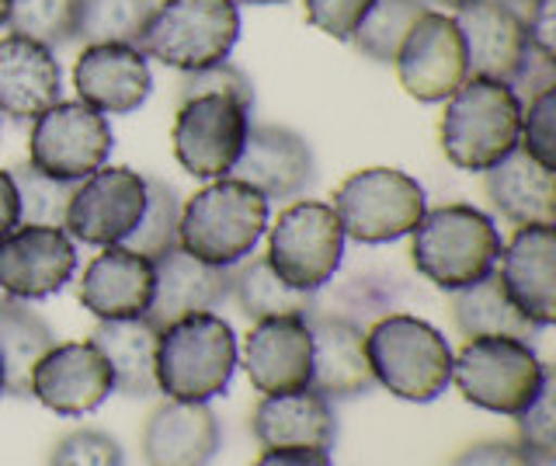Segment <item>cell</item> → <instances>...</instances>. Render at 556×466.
<instances>
[{"instance_id":"39","label":"cell","mask_w":556,"mask_h":466,"mask_svg":"<svg viewBox=\"0 0 556 466\" xmlns=\"http://www.w3.org/2000/svg\"><path fill=\"white\" fill-rule=\"evenodd\" d=\"M518 147L526 150L532 161L556 171V88L521 105Z\"/></svg>"},{"instance_id":"29","label":"cell","mask_w":556,"mask_h":466,"mask_svg":"<svg viewBox=\"0 0 556 466\" xmlns=\"http://www.w3.org/2000/svg\"><path fill=\"white\" fill-rule=\"evenodd\" d=\"M452 320H456L459 335L469 338H521L532 341L539 327L521 317V310L504 292L497 272L483 275L480 282L452 292Z\"/></svg>"},{"instance_id":"42","label":"cell","mask_w":556,"mask_h":466,"mask_svg":"<svg viewBox=\"0 0 556 466\" xmlns=\"http://www.w3.org/2000/svg\"><path fill=\"white\" fill-rule=\"evenodd\" d=\"M508 88L515 91V98L526 105V101L546 95L556 88V49H546L539 42H526V49H521V56L515 63V71L508 74Z\"/></svg>"},{"instance_id":"31","label":"cell","mask_w":556,"mask_h":466,"mask_svg":"<svg viewBox=\"0 0 556 466\" xmlns=\"http://www.w3.org/2000/svg\"><path fill=\"white\" fill-rule=\"evenodd\" d=\"M56 344L52 327L22 300L0 303V362H4V393L31 396V369Z\"/></svg>"},{"instance_id":"37","label":"cell","mask_w":556,"mask_h":466,"mask_svg":"<svg viewBox=\"0 0 556 466\" xmlns=\"http://www.w3.org/2000/svg\"><path fill=\"white\" fill-rule=\"evenodd\" d=\"M11 181H14V192H17L22 223H28V227H60L63 230L66 205H70V196H74V185L49 178L31 164L11 167Z\"/></svg>"},{"instance_id":"13","label":"cell","mask_w":556,"mask_h":466,"mask_svg":"<svg viewBox=\"0 0 556 466\" xmlns=\"http://www.w3.org/2000/svg\"><path fill=\"white\" fill-rule=\"evenodd\" d=\"M400 88L421 105H439L469 77L466 42L456 18L445 11H425L400 42L393 60Z\"/></svg>"},{"instance_id":"20","label":"cell","mask_w":556,"mask_h":466,"mask_svg":"<svg viewBox=\"0 0 556 466\" xmlns=\"http://www.w3.org/2000/svg\"><path fill=\"white\" fill-rule=\"evenodd\" d=\"M226 297H230V268L199 262L185 248H170L153 257V297L143 317L161 331L181 317L213 314Z\"/></svg>"},{"instance_id":"47","label":"cell","mask_w":556,"mask_h":466,"mask_svg":"<svg viewBox=\"0 0 556 466\" xmlns=\"http://www.w3.org/2000/svg\"><path fill=\"white\" fill-rule=\"evenodd\" d=\"M17 223H22V210H17V192H14L11 171H0V237H8Z\"/></svg>"},{"instance_id":"50","label":"cell","mask_w":556,"mask_h":466,"mask_svg":"<svg viewBox=\"0 0 556 466\" xmlns=\"http://www.w3.org/2000/svg\"><path fill=\"white\" fill-rule=\"evenodd\" d=\"M504 4H508V8H515V11H521V14H526L532 4H535V0H504Z\"/></svg>"},{"instance_id":"11","label":"cell","mask_w":556,"mask_h":466,"mask_svg":"<svg viewBox=\"0 0 556 466\" xmlns=\"http://www.w3.org/2000/svg\"><path fill=\"white\" fill-rule=\"evenodd\" d=\"M115 136L109 115L84 105V101H56L31 123L28 136V164L42 175L77 185L109 164Z\"/></svg>"},{"instance_id":"19","label":"cell","mask_w":556,"mask_h":466,"mask_svg":"<svg viewBox=\"0 0 556 466\" xmlns=\"http://www.w3.org/2000/svg\"><path fill=\"white\" fill-rule=\"evenodd\" d=\"M77 101L98 109L101 115H129L147 105L153 91V74L147 56L136 46L98 42L84 46L74 63Z\"/></svg>"},{"instance_id":"46","label":"cell","mask_w":556,"mask_h":466,"mask_svg":"<svg viewBox=\"0 0 556 466\" xmlns=\"http://www.w3.org/2000/svg\"><path fill=\"white\" fill-rule=\"evenodd\" d=\"M526 28L532 42L556 49V0H535L526 11Z\"/></svg>"},{"instance_id":"1","label":"cell","mask_w":556,"mask_h":466,"mask_svg":"<svg viewBox=\"0 0 556 466\" xmlns=\"http://www.w3.org/2000/svg\"><path fill=\"white\" fill-rule=\"evenodd\" d=\"M497 223L477 205L448 202L425 210L421 223L410 230V262L431 286L456 292L497 272L501 257Z\"/></svg>"},{"instance_id":"35","label":"cell","mask_w":556,"mask_h":466,"mask_svg":"<svg viewBox=\"0 0 556 466\" xmlns=\"http://www.w3.org/2000/svg\"><path fill=\"white\" fill-rule=\"evenodd\" d=\"M80 0H11L8 28L11 36H25L42 42L46 49H60L77 39Z\"/></svg>"},{"instance_id":"21","label":"cell","mask_w":556,"mask_h":466,"mask_svg":"<svg viewBox=\"0 0 556 466\" xmlns=\"http://www.w3.org/2000/svg\"><path fill=\"white\" fill-rule=\"evenodd\" d=\"M306 324L313 338L309 390L327 396L330 404L372 393L376 379L365 358V327L330 314H309Z\"/></svg>"},{"instance_id":"24","label":"cell","mask_w":556,"mask_h":466,"mask_svg":"<svg viewBox=\"0 0 556 466\" xmlns=\"http://www.w3.org/2000/svg\"><path fill=\"white\" fill-rule=\"evenodd\" d=\"M60 98L63 74L52 49L25 36L0 39V118L35 123Z\"/></svg>"},{"instance_id":"36","label":"cell","mask_w":556,"mask_h":466,"mask_svg":"<svg viewBox=\"0 0 556 466\" xmlns=\"http://www.w3.org/2000/svg\"><path fill=\"white\" fill-rule=\"evenodd\" d=\"M396 300V286L393 279H382V275H352L341 286L330 289V297L313 303V314H330V317H344L358 327L372 324L379 317H387Z\"/></svg>"},{"instance_id":"43","label":"cell","mask_w":556,"mask_h":466,"mask_svg":"<svg viewBox=\"0 0 556 466\" xmlns=\"http://www.w3.org/2000/svg\"><path fill=\"white\" fill-rule=\"evenodd\" d=\"M372 4L376 0H303L306 22L338 42H348L355 36V28L362 25Z\"/></svg>"},{"instance_id":"3","label":"cell","mask_w":556,"mask_h":466,"mask_svg":"<svg viewBox=\"0 0 556 466\" xmlns=\"http://www.w3.org/2000/svg\"><path fill=\"white\" fill-rule=\"evenodd\" d=\"M365 358L376 387L410 404L439 401L452 383L445 335L414 314H387L365 327Z\"/></svg>"},{"instance_id":"2","label":"cell","mask_w":556,"mask_h":466,"mask_svg":"<svg viewBox=\"0 0 556 466\" xmlns=\"http://www.w3.org/2000/svg\"><path fill=\"white\" fill-rule=\"evenodd\" d=\"M271 202L237 178H216L181 202L178 248L199 262L233 268L251 257L268 230Z\"/></svg>"},{"instance_id":"48","label":"cell","mask_w":556,"mask_h":466,"mask_svg":"<svg viewBox=\"0 0 556 466\" xmlns=\"http://www.w3.org/2000/svg\"><path fill=\"white\" fill-rule=\"evenodd\" d=\"M233 4H251V8H271V4H289V0H233Z\"/></svg>"},{"instance_id":"25","label":"cell","mask_w":556,"mask_h":466,"mask_svg":"<svg viewBox=\"0 0 556 466\" xmlns=\"http://www.w3.org/2000/svg\"><path fill=\"white\" fill-rule=\"evenodd\" d=\"M251 431L261 449H334L338 414L317 390L261 393L251 411Z\"/></svg>"},{"instance_id":"30","label":"cell","mask_w":556,"mask_h":466,"mask_svg":"<svg viewBox=\"0 0 556 466\" xmlns=\"http://www.w3.org/2000/svg\"><path fill=\"white\" fill-rule=\"evenodd\" d=\"M230 297L248 320H275V317H309L317 292L292 289L282 275L271 268L265 254L243 257L230 268Z\"/></svg>"},{"instance_id":"33","label":"cell","mask_w":556,"mask_h":466,"mask_svg":"<svg viewBox=\"0 0 556 466\" xmlns=\"http://www.w3.org/2000/svg\"><path fill=\"white\" fill-rule=\"evenodd\" d=\"M153 4L156 0H80L77 39H84V46H136L139 32L153 14Z\"/></svg>"},{"instance_id":"6","label":"cell","mask_w":556,"mask_h":466,"mask_svg":"<svg viewBox=\"0 0 556 466\" xmlns=\"http://www.w3.org/2000/svg\"><path fill=\"white\" fill-rule=\"evenodd\" d=\"M240 39V8L233 0H161L136 39L147 60L170 71H202L230 60Z\"/></svg>"},{"instance_id":"41","label":"cell","mask_w":556,"mask_h":466,"mask_svg":"<svg viewBox=\"0 0 556 466\" xmlns=\"http://www.w3.org/2000/svg\"><path fill=\"white\" fill-rule=\"evenodd\" d=\"M195 95H230L243 105L254 109V88H251V77L233 66L230 60L223 63H213V66H202V71H191V74H181V84H178V98H195Z\"/></svg>"},{"instance_id":"23","label":"cell","mask_w":556,"mask_h":466,"mask_svg":"<svg viewBox=\"0 0 556 466\" xmlns=\"http://www.w3.org/2000/svg\"><path fill=\"white\" fill-rule=\"evenodd\" d=\"M153 297V262L122 244L101 248L87 262L77 300L84 310H91L98 320H122L143 317Z\"/></svg>"},{"instance_id":"22","label":"cell","mask_w":556,"mask_h":466,"mask_svg":"<svg viewBox=\"0 0 556 466\" xmlns=\"http://www.w3.org/2000/svg\"><path fill=\"white\" fill-rule=\"evenodd\" d=\"M147 466H208L223 449V428L216 411L191 401H164L143 425Z\"/></svg>"},{"instance_id":"18","label":"cell","mask_w":556,"mask_h":466,"mask_svg":"<svg viewBox=\"0 0 556 466\" xmlns=\"http://www.w3.org/2000/svg\"><path fill=\"white\" fill-rule=\"evenodd\" d=\"M237 358L243 362L257 393L306 390L313 369V338L306 317L254 320L243 338V349H237Z\"/></svg>"},{"instance_id":"4","label":"cell","mask_w":556,"mask_h":466,"mask_svg":"<svg viewBox=\"0 0 556 466\" xmlns=\"http://www.w3.org/2000/svg\"><path fill=\"white\" fill-rule=\"evenodd\" d=\"M518 129L521 101L508 84L491 77H466L445 98L439 140L448 164L483 175L511 150H518Z\"/></svg>"},{"instance_id":"15","label":"cell","mask_w":556,"mask_h":466,"mask_svg":"<svg viewBox=\"0 0 556 466\" xmlns=\"http://www.w3.org/2000/svg\"><path fill=\"white\" fill-rule=\"evenodd\" d=\"M115 393V376L109 358L98 344L87 341H56L31 369V396L52 414L84 418L98 411Z\"/></svg>"},{"instance_id":"45","label":"cell","mask_w":556,"mask_h":466,"mask_svg":"<svg viewBox=\"0 0 556 466\" xmlns=\"http://www.w3.org/2000/svg\"><path fill=\"white\" fill-rule=\"evenodd\" d=\"M254 466H334L330 449H265Z\"/></svg>"},{"instance_id":"9","label":"cell","mask_w":556,"mask_h":466,"mask_svg":"<svg viewBox=\"0 0 556 466\" xmlns=\"http://www.w3.org/2000/svg\"><path fill=\"white\" fill-rule=\"evenodd\" d=\"M268 262L300 292H320L334 282L344 257V230L327 202L300 199L268 223Z\"/></svg>"},{"instance_id":"52","label":"cell","mask_w":556,"mask_h":466,"mask_svg":"<svg viewBox=\"0 0 556 466\" xmlns=\"http://www.w3.org/2000/svg\"><path fill=\"white\" fill-rule=\"evenodd\" d=\"M0 396H4V362H0Z\"/></svg>"},{"instance_id":"5","label":"cell","mask_w":556,"mask_h":466,"mask_svg":"<svg viewBox=\"0 0 556 466\" xmlns=\"http://www.w3.org/2000/svg\"><path fill=\"white\" fill-rule=\"evenodd\" d=\"M237 373V335L219 314H191L156 331V390L208 404Z\"/></svg>"},{"instance_id":"10","label":"cell","mask_w":556,"mask_h":466,"mask_svg":"<svg viewBox=\"0 0 556 466\" xmlns=\"http://www.w3.org/2000/svg\"><path fill=\"white\" fill-rule=\"evenodd\" d=\"M251 133V105L230 95L185 98L174 115L170 143L174 158L191 178L216 181L230 178Z\"/></svg>"},{"instance_id":"51","label":"cell","mask_w":556,"mask_h":466,"mask_svg":"<svg viewBox=\"0 0 556 466\" xmlns=\"http://www.w3.org/2000/svg\"><path fill=\"white\" fill-rule=\"evenodd\" d=\"M8 11H11V0H0V28L8 25Z\"/></svg>"},{"instance_id":"34","label":"cell","mask_w":556,"mask_h":466,"mask_svg":"<svg viewBox=\"0 0 556 466\" xmlns=\"http://www.w3.org/2000/svg\"><path fill=\"white\" fill-rule=\"evenodd\" d=\"M178 223H181V196L161 178H147V205L139 216L136 230L122 240V248H129L143 257L164 254L178 248Z\"/></svg>"},{"instance_id":"32","label":"cell","mask_w":556,"mask_h":466,"mask_svg":"<svg viewBox=\"0 0 556 466\" xmlns=\"http://www.w3.org/2000/svg\"><path fill=\"white\" fill-rule=\"evenodd\" d=\"M428 11L425 0H376L369 14L355 28V36L348 39L362 56H369L372 63L393 66L400 42L407 39L410 25Z\"/></svg>"},{"instance_id":"16","label":"cell","mask_w":556,"mask_h":466,"mask_svg":"<svg viewBox=\"0 0 556 466\" xmlns=\"http://www.w3.org/2000/svg\"><path fill=\"white\" fill-rule=\"evenodd\" d=\"M230 178L257 188L268 202L295 199L317 181V158L295 129L251 126Z\"/></svg>"},{"instance_id":"53","label":"cell","mask_w":556,"mask_h":466,"mask_svg":"<svg viewBox=\"0 0 556 466\" xmlns=\"http://www.w3.org/2000/svg\"><path fill=\"white\" fill-rule=\"evenodd\" d=\"M4 300H8V297H4V292H0V303H4Z\"/></svg>"},{"instance_id":"40","label":"cell","mask_w":556,"mask_h":466,"mask_svg":"<svg viewBox=\"0 0 556 466\" xmlns=\"http://www.w3.org/2000/svg\"><path fill=\"white\" fill-rule=\"evenodd\" d=\"M553 373L539 390L535 401L518 414V445L526 449L529 456L539 459V466H553L556 463V418H553Z\"/></svg>"},{"instance_id":"44","label":"cell","mask_w":556,"mask_h":466,"mask_svg":"<svg viewBox=\"0 0 556 466\" xmlns=\"http://www.w3.org/2000/svg\"><path fill=\"white\" fill-rule=\"evenodd\" d=\"M448 466H539V459L529 456L518 442L486 439V442H473L459 449Z\"/></svg>"},{"instance_id":"7","label":"cell","mask_w":556,"mask_h":466,"mask_svg":"<svg viewBox=\"0 0 556 466\" xmlns=\"http://www.w3.org/2000/svg\"><path fill=\"white\" fill-rule=\"evenodd\" d=\"M549 373L532 341L521 338H469L452 355V383L463 401L504 418H518L539 396Z\"/></svg>"},{"instance_id":"8","label":"cell","mask_w":556,"mask_h":466,"mask_svg":"<svg viewBox=\"0 0 556 466\" xmlns=\"http://www.w3.org/2000/svg\"><path fill=\"white\" fill-rule=\"evenodd\" d=\"M334 216L344 237L365 248L393 244L421 223L428 199L425 188L396 167H362L348 175L334 192Z\"/></svg>"},{"instance_id":"17","label":"cell","mask_w":556,"mask_h":466,"mask_svg":"<svg viewBox=\"0 0 556 466\" xmlns=\"http://www.w3.org/2000/svg\"><path fill=\"white\" fill-rule=\"evenodd\" d=\"M497 279L511 303L529 317L539 331L556 320V234L553 223L518 227L515 237L501 248Z\"/></svg>"},{"instance_id":"38","label":"cell","mask_w":556,"mask_h":466,"mask_svg":"<svg viewBox=\"0 0 556 466\" xmlns=\"http://www.w3.org/2000/svg\"><path fill=\"white\" fill-rule=\"evenodd\" d=\"M49 466H126V449L101 428H74L52 445Z\"/></svg>"},{"instance_id":"12","label":"cell","mask_w":556,"mask_h":466,"mask_svg":"<svg viewBox=\"0 0 556 466\" xmlns=\"http://www.w3.org/2000/svg\"><path fill=\"white\" fill-rule=\"evenodd\" d=\"M143 205L147 178L139 171L122 164H101L94 175L74 185L63 230L74 237V244L112 248L136 230Z\"/></svg>"},{"instance_id":"26","label":"cell","mask_w":556,"mask_h":466,"mask_svg":"<svg viewBox=\"0 0 556 466\" xmlns=\"http://www.w3.org/2000/svg\"><path fill=\"white\" fill-rule=\"evenodd\" d=\"M456 25L466 42L469 77L508 80L529 42L526 14L508 8L504 0H469L456 11Z\"/></svg>"},{"instance_id":"49","label":"cell","mask_w":556,"mask_h":466,"mask_svg":"<svg viewBox=\"0 0 556 466\" xmlns=\"http://www.w3.org/2000/svg\"><path fill=\"white\" fill-rule=\"evenodd\" d=\"M428 4H439L445 11H459L463 4H469V0H428Z\"/></svg>"},{"instance_id":"14","label":"cell","mask_w":556,"mask_h":466,"mask_svg":"<svg viewBox=\"0 0 556 466\" xmlns=\"http://www.w3.org/2000/svg\"><path fill=\"white\" fill-rule=\"evenodd\" d=\"M77 244L60 227H17L0 237V292L8 300L39 303L74 279Z\"/></svg>"},{"instance_id":"27","label":"cell","mask_w":556,"mask_h":466,"mask_svg":"<svg viewBox=\"0 0 556 466\" xmlns=\"http://www.w3.org/2000/svg\"><path fill=\"white\" fill-rule=\"evenodd\" d=\"M483 192L494 213L508 219L515 230L556 219V171L532 161L521 147L483 171Z\"/></svg>"},{"instance_id":"28","label":"cell","mask_w":556,"mask_h":466,"mask_svg":"<svg viewBox=\"0 0 556 466\" xmlns=\"http://www.w3.org/2000/svg\"><path fill=\"white\" fill-rule=\"evenodd\" d=\"M98 352L109 358L115 393L153 396L156 390V327L147 317L98 320L91 331Z\"/></svg>"}]
</instances>
